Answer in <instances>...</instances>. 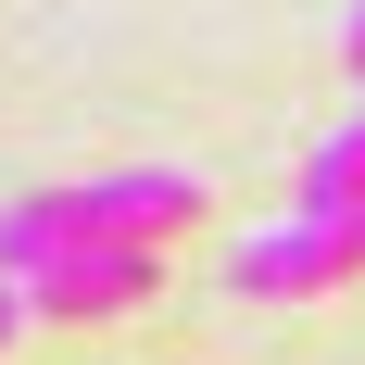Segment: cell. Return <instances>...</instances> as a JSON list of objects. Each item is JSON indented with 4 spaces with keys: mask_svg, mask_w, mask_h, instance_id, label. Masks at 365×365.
Instances as JSON below:
<instances>
[{
    "mask_svg": "<svg viewBox=\"0 0 365 365\" xmlns=\"http://www.w3.org/2000/svg\"><path fill=\"white\" fill-rule=\"evenodd\" d=\"M177 227H202V177L189 164H113V177H63V189H26L0 202V277H26L51 252H164Z\"/></svg>",
    "mask_w": 365,
    "mask_h": 365,
    "instance_id": "6da1fadb",
    "label": "cell"
},
{
    "mask_svg": "<svg viewBox=\"0 0 365 365\" xmlns=\"http://www.w3.org/2000/svg\"><path fill=\"white\" fill-rule=\"evenodd\" d=\"M227 277H240L252 302H277V290L302 302V290L365 277V202H328V215H315V202H290V227H252V240L227 252Z\"/></svg>",
    "mask_w": 365,
    "mask_h": 365,
    "instance_id": "7a4b0ae2",
    "label": "cell"
},
{
    "mask_svg": "<svg viewBox=\"0 0 365 365\" xmlns=\"http://www.w3.org/2000/svg\"><path fill=\"white\" fill-rule=\"evenodd\" d=\"M13 290H26V315L38 328H113V315H139L151 290H164V252H51V264H26V277H13Z\"/></svg>",
    "mask_w": 365,
    "mask_h": 365,
    "instance_id": "3957f363",
    "label": "cell"
},
{
    "mask_svg": "<svg viewBox=\"0 0 365 365\" xmlns=\"http://www.w3.org/2000/svg\"><path fill=\"white\" fill-rule=\"evenodd\" d=\"M302 202H315V215H328V202H365V101H353V113L328 126V151H315V177H302Z\"/></svg>",
    "mask_w": 365,
    "mask_h": 365,
    "instance_id": "277c9868",
    "label": "cell"
},
{
    "mask_svg": "<svg viewBox=\"0 0 365 365\" xmlns=\"http://www.w3.org/2000/svg\"><path fill=\"white\" fill-rule=\"evenodd\" d=\"M13 328H26V290H13V277H0V340H13Z\"/></svg>",
    "mask_w": 365,
    "mask_h": 365,
    "instance_id": "5b68a950",
    "label": "cell"
},
{
    "mask_svg": "<svg viewBox=\"0 0 365 365\" xmlns=\"http://www.w3.org/2000/svg\"><path fill=\"white\" fill-rule=\"evenodd\" d=\"M340 51H353V76H365V0H353V26H340Z\"/></svg>",
    "mask_w": 365,
    "mask_h": 365,
    "instance_id": "8992f818",
    "label": "cell"
}]
</instances>
